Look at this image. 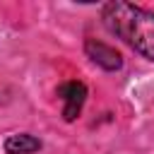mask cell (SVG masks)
Here are the masks:
<instances>
[{
    "label": "cell",
    "mask_w": 154,
    "mask_h": 154,
    "mask_svg": "<svg viewBox=\"0 0 154 154\" xmlns=\"http://www.w3.org/2000/svg\"><path fill=\"white\" fill-rule=\"evenodd\" d=\"M58 96L65 101V108H63L65 120H75V118L79 116L82 106H84V99H87V87H84L82 82L72 79V82H65V84H60V87H58Z\"/></svg>",
    "instance_id": "obj_3"
},
{
    "label": "cell",
    "mask_w": 154,
    "mask_h": 154,
    "mask_svg": "<svg viewBox=\"0 0 154 154\" xmlns=\"http://www.w3.org/2000/svg\"><path fill=\"white\" fill-rule=\"evenodd\" d=\"M84 51H87V55L91 58V63H96L99 67H103V70H108V72H116V70L123 67V55H120L113 46H108V43H103V41L87 38Z\"/></svg>",
    "instance_id": "obj_2"
},
{
    "label": "cell",
    "mask_w": 154,
    "mask_h": 154,
    "mask_svg": "<svg viewBox=\"0 0 154 154\" xmlns=\"http://www.w3.org/2000/svg\"><path fill=\"white\" fill-rule=\"evenodd\" d=\"M38 149H41V140H36L29 132H17V135H10L5 140V152L7 154H34Z\"/></svg>",
    "instance_id": "obj_4"
},
{
    "label": "cell",
    "mask_w": 154,
    "mask_h": 154,
    "mask_svg": "<svg viewBox=\"0 0 154 154\" xmlns=\"http://www.w3.org/2000/svg\"><path fill=\"white\" fill-rule=\"evenodd\" d=\"M103 26L123 38L147 60H154V12L132 2H106L101 10Z\"/></svg>",
    "instance_id": "obj_1"
}]
</instances>
